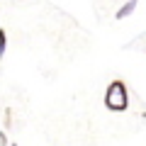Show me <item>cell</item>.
<instances>
[{
  "label": "cell",
  "instance_id": "cell-1",
  "mask_svg": "<svg viewBox=\"0 0 146 146\" xmlns=\"http://www.w3.org/2000/svg\"><path fill=\"white\" fill-rule=\"evenodd\" d=\"M105 105L112 112H124L129 107V93H127V85L122 80H112L105 90Z\"/></svg>",
  "mask_w": 146,
  "mask_h": 146
},
{
  "label": "cell",
  "instance_id": "cell-2",
  "mask_svg": "<svg viewBox=\"0 0 146 146\" xmlns=\"http://www.w3.org/2000/svg\"><path fill=\"white\" fill-rule=\"evenodd\" d=\"M136 5H139V0H127L124 5H122V7H119V10H117V12H115V17H117V20H124V17H129V15H131V12H134V10H136Z\"/></svg>",
  "mask_w": 146,
  "mask_h": 146
},
{
  "label": "cell",
  "instance_id": "cell-3",
  "mask_svg": "<svg viewBox=\"0 0 146 146\" xmlns=\"http://www.w3.org/2000/svg\"><path fill=\"white\" fill-rule=\"evenodd\" d=\"M5 49H7V34L5 29H0V58L5 56Z\"/></svg>",
  "mask_w": 146,
  "mask_h": 146
},
{
  "label": "cell",
  "instance_id": "cell-4",
  "mask_svg": "<svg viewBox=\"0 0 146 146\" xmlns=\"http://www.w3.org/2000/svg\"><path fill=\"white\" fill-rule=\"evenodd\" d=\"M5 127H12V110H5Z\"/></svg>",
  "mask_w": 146,
  "mask_h": 146
},
{
  "label": "cell",
  "instance_id": "cell-5",
  "mask_svg": "<svg viewBox=\"0 0 146 146\" xmlns=\"http://www.w3.org/2000/svg\"><path fill=\"white\" fill-rule=\"evenodd\" d=\"M0 146H7V134L5 131H0Z\"/></svg>",
  "mask_w": 146,
  "mask_h": 146
},
{
  "label": "cell",
  "instance_id": "cell-6",
  "mask_svg": "<svg viewBox=\"0 0 146 146\" xmlns=\"http://www.w3.org/2000/svg\"><path fill=\"white\" fill-rule=\"evenodd\" d=\"M12 146H17V144H12Z\"/></svg>",
  "mask_w": 146,
  "mask_h": 146
}]
</instances>
